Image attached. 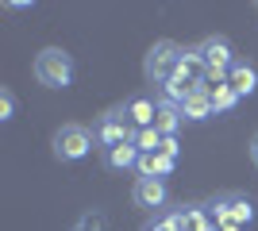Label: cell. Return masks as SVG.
<instances>
[{
    "label": "cell",
    "mask_w": 258,
    "mask_h": 231,
    "mask_svg": "<svg viewBox=\"0 0 258 231\" xmlns=\"http://www.w3.org/2000/svg\"><path fill=\"white\" fill-rule=\"evenodd\" d=\"M135 139V131H131V120L123 108H108L104 116H97V123H93V143L100 146V150H112V146L119 143H131Z\"/></svg>",
    "instance_id": "cell-5"
},
{
    "label": "cell",
    "mask_w": 258,
    "mask_h": 231,
    "mask_svg": "<svg viewBox=\"0 0 258 231\" xmlns=\"http://www.w3.org/2000/svg\"><path fill=\"white\" fill-rule=\"evenodd\" d=\"M31 69H35V81L46 85V89H70L74 85V58L66 54V50H58V46L39 50Z\"/></svg>",
    "instance_id": "cell-1"
},
{
    "label": "cell",
    "mask_w": 258,
    "mask_h": 231,
    "mask_svg": "<svg viewBox=\"0 0 258 231\" xmlns=\"http://www.w3.org/2000/svg\"><path fill=\"white\" fill-rule=\"evenodd\" d=\"M181 73L189 77L193 85H201V81H208L205 58H201V50H197V46H185V54H181Z\"/></svg>",
    "instance_id": "cell-14"
},
{
    "label": "cell",
    "mask_w": 258,
    "mask_h": 231,
    "mask_svg": "<svg viewBox=\"0 0 258 231\" xmlns=\"http://www.w3.org/2000/svg\"><path fill=\"white\" fill-rule=\"evenodd\" d=\"M181 54H185V46L170 43V39L154 43L151 50H147V62H143L147 81H151V85H166V81H173V77L181 73Z\"/></svg>",
    "instance_id": "cell-2"
},
{
    "label": "cell",
    "mask_w": 258,
    "mask_h": 231,
    "mask_svg": "<svg viewBox=\"0 0 258 231\" xmlns=\"http://www.w3.org/2000/svg\"><path fill=\"white\" fill-rule=\"evenodd\" d=\"M104 154V166L108 170H131V166H139V146H135V139L131 143H119V146H112V150H100Z\"/></svg>",
    "instance_id": "cell-10"
},
{
    "label": "cell",
    "mask_w": 258,
    "mask_h": 231,
    "mask_svg": "<svg viewBox=\"0 0 258 231\" xmlns=\"http://www.w3.org/2000/svg\"><path fill=\"white\" fill-rule=\"evenodd\" d=\"M212 89L208 85H197L189 97H185V104H181V116L185 120H193V123H201V120H208L212 116Z\"/></svg>",
    "instance_id": "cell-8"
},
{
    "label": "cell",
    "mask_w": 258,
    "mask_h": 231,
    "mask_svg": "<svg viewBox=\"0 0 258 231\" xmlns=\"http://www.w3.org/2000/svg\"><path fill=\"white\" fill-rule=\"evenodd\" d=\"M205 208H208V216H212L220 227H224V223L247 227V223L254 220V204H250L247 193H216V197L208 200Z\"/></svg>",
    "instance_id": "cell-3"
},
{
    "label": "cell",
    "mask_w": 258,
    "mask_h": 231,
    "mask_svg": "<svg viewBox=\"0 0 258 231\" xmlns=\"http://www.w3.org/2000/svg\"><path fill=\"white\" fill-rule=\"evenodd\" d=\"M131 200H135V208H162V204H166V181H158V177H139L135 189H131Z\"/></svg>",
    "instance_id": "cell-7"
},
{
    "label": "cell",
    "mask_w": 258,
    "mask_h": 231,
    "mask_svg": "<svg viewBox=\"0 0 258 231\" xmlns=\"http://www.w3.org/2000/svg\"><path fill=\"white\" fill-rule=\"evenodd\" d=\"M185 123L181 108L177 104H158V120H154V127H158V135H177V127Z\"/></svg>",
    "instance_id": "cell-15"
},
{
    "label": "cell",
    "mask_w": 258,
    "mask_h": 231,
    "mask_svg": "<svg viewBox=\"0 0 258 231\" xmlns=\"http://www.w3.org/2000/svg\"><path fill=\"white\" fill-rule=\"evenodd\" d=\"M123 112H127V120L135 131H143V127H154V120H158V104H154L151 97H131L127 104H123Z\"/></svg>",
    "instance_id": "cell-9"
},
{
    "label": "cell",
    "mask_w": 258,
    "mask_h": 231,
    "mask_svg": "<svg viewBox=\"0 0 258 231\" xmlns=\"http://www.w3.org/2000/svg\"><path fill=\"white\" fill-rule=\"evenodd\" d=\"M220 231H243V227H235V223H224V227H220Z\"/></svg>",
    "instance_id": "cell-22"
},
{
    "label": "cell",
    "mask_w": 258,
    "mask_h": 231,
    "mask_svg": "<svg viewBox=\"0 0 258 231\" xmlns=\"http://www.w3.org/2000/svg\"><path fill=\"white\" fill-rule=\"evenodd\" d=\"M193 89H197V85L189 81V77H185V73H177L173 81H166V85H162V104H177V108H181V104H185V97H189Z\"/></svg>",
    "instance_id": "cell-13"
},
{
    "label": "cell",
    "mask_w": 258,
    "mask_h": 231,
    "mask_svg": "<svg viewBox=\"0 0 258 231\" xmlns=\"http://www.w3.org/2000/svg\"><path fill=\"white\" fill-rule=\"evenodd\" d=\"M173 166H177V158H170V154H143L135 170H139L143 177H158L162 181V177L173 174Z\"/></svg>",
    "instance_id": "cell-12"
},
{
    "label": "cell",
    "mask_w": 258,
    "mask_h": 231,
    "mask_svg": "<svg viewBox=\"0 0 258 231\" xmlns=\"http://www.w3.org/2000/svg\"><path fill=\"white\" fill-rule=\"evenodd\" d=\"M93 131L81 127V123H62L54 131V158L58 162H81L89 150H93Z\"/></svg>",
    "instance_id": "cell-6"
},
{
    "label": "cell",
    "mask_w": 258,
    "mask_h": 231,
    "mask_svg": "<svg viewBox=\"0 0 258 231\" xmlns=\"http://www.w3.org/2000/svg\"><path fill=\"white\" fill-rule=\"evenodd\" d=\"M135 146H139V154H158V146H162L158 127H143V131H135Z\"/></svg>",
    "instance_id": "cell-17"
},
{
    "label": "cell",
    "mask_w": 258,
    "mask_h": 231,
    "mask_svg": "<svg viewBox=\"0 0 258 231\" xmlns=\"http://www.w3.org/2000/svg\"><path fill=\"white\" fill-rule=\"evenodd\" d=\"M227 85L235 89L239 97H250V93L258 89V69L250 66V62H235L231 73H227Z\"/></svg>",
    "instance_id": "cell-11"
},
{
    "label": "cell",
    "mask_w": 258,
    "mask_h": 231,
    "mask_svg": "<svg viewBox=\"0 0 258 231\" xmlns=\"http://www.w3.org/2000/svg\"><path fill=\"white\" fill-rule=\"evenodd\" d=\"M158 154H170V158H177V135H162Z\"/></svg>",
    "instance_id": "cell-19"
},
{
    "label": "cell",
    "mask_w": 258,
    "mask_h": 231,
    "mask_svg": "<svg viewBox=\"0 0 258 231\" xmlns=\"http://www.w3.org/2000/svg\"><path fill=\"white\" fill-rule=\"evenodd\" d=\"M12 116H16V97L8 89H0V120H12Z\"/></svg>",
    "instance_id": "cell-18"
},
{
    "label": "cell",
    "mask_w": 258,
    "mask_h": 231,
    "mask_svg": "<svg viewBox=\"0 0 258 231\" xmlns=\"http://www.w3.org/2000/svg\"><path fill=\"white\" fill-rule=\"evenodd\" d=\"M250 162L258 166V131H254V139H250Z\"/></svg>",
    "instance_id": "cell-20"
},
{
    "label": "cell",
    "mask_w": 258,
    "mask_h": 231,
    "mask_svg": "<svg viewBox=\"0 0 258 231\" xmlns=\"http://www.w3.org/2000/svg\"><path fill=\"white\" fill-rule=\"evenodd\" d=\"M197 50H201V58H205L208 85H220V81H227L231 66L239 62V58H235V50H231V43H227L224 35H208V39H205L201 46H197Z\"/></svg>",
    "instance_id": "cell-4"
},
{
    "label": "cell",
    "mask_w": 258,
    "mask_h": 231,
    "mask_svg": "<svg viewBox=\"0 0 258 231\" xmlns=\"http://www.w3.org/2000/svg\"><path fill=\"white\" fill-rule=\"evenodd\" d=\"M147 231H170V227H166V223H162V220H154V223H151V227H147Z\"/></svg>",
    "instance_id": "cell-21"
},
{
    "label": "cell",
    "mask_w": 258,
    "mask_h": 231,
    "mask_svg": "<svg viewBox=\"0 0 258 231\" xmlns=\"http://www.w3.org/2000/svg\"><path fill=\"white\" fill-rule=\"evenodd\" d=\"M208 89H212V108H216V112H231V108L239 104V93L227 85V81H220V85H208Z\"/></svg>",
    "instance_id": "cell-16"
}]
</instances>
